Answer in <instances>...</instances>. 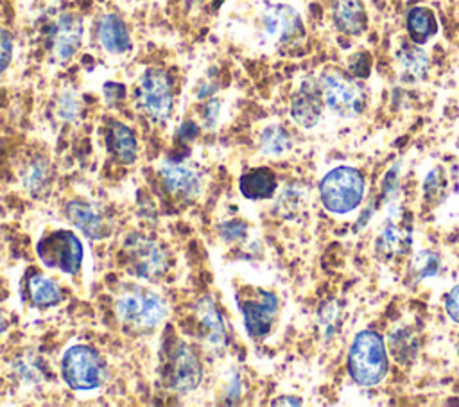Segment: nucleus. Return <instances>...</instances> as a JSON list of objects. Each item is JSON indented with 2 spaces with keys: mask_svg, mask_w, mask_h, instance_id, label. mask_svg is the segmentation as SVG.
Masks as SVG:
<instances>
[{
  "mask_svg": "<svg viewBox=\"0 0 459 407\" xmlns=\"http://www.w3.org/2000/svg\"><path fill=\"white\" fill-rule=\"evenodd\" d=\"M389 369L387 351L382 337L373 330L355 335L348 351V373L359 385L371 387L384 380Z\"/></svg>",
  "mask_w": 459,
  "mask_h": 407,
  "instance_id": "f257e3e1",
  "label": "nucleus"
},
{
  "mask_svg": "<svg viewBox=\"0 0 459 407\" xmlns=\"http://www.w3.org/2000/svg\"><path fill=\"white\" fill-rule=\"evenodd\" d=\"M163 348L161 375L167 389L176 394L195 391L203 380V364L195 350L178 337L167 341Z\"/></svg>",
  "mask_w": 459,
  "mask_h": 407,
  "instance_id": "f03ea898",
  "label": "nucleus"
},
{
  "mask_svg": "<svg viewBox=\"0 0 459 407\" xmlns=\"http://www.w3.org/2000/svg\"><path fill=\"white\" fill-rule=\"evenodd\" d=\"M120 255L126 269L147 281L160 280L170 265V256L165 246L151 235L134 231L126 237L120 247Z\"/></svg>",
  "mask_w": 459,
  "mask_h": 407,
  "instance_id": "7ed1b4c3",
  "label": "nucleus"
},
{
  "mask_svg": "<svg viewBox=\"0 0 459 407\" xmlns=\"http://www.w3.org/2000/svg\"><path fill=\"white\" fill-rule=\"evenodd\" d=\"M118 321L133 332H149L167 316L165 299L145 287H133L122 292L115 301Z\"/></svg>",
  "mask_w": 459,
  "mask_h": 407,
  "instance_id": "20e7f679",
  "label": "nucleus"
},
{
  "mask_svg": "<svg viewBox=\"0 0 459 407\" xmlns=\"http://www.w3.org/2000/svg\"><path fill=\"white\" fill-rule=\"evenodd\" d=\"M61 378L74 391L99 389L108 378L104 357L90 344H72L61 357Z\"/></svg>",
  "mask_w": 459,
  "mask_h": 407,
  "instance_id": "39448f33",
  "label": "nucleus"
},
{
  "mask_svg": "<svg viewBox=\"0 0 459 407\" xmlns=\"http://www.w3.org/2000/svg\"><path fill=\"white\" fill-rule=\"evenodd\" d=\"M134 95L142 113L149 120L163 124L169 120L174 108V79L169 70L149 66L138 77Z\"/></svg>",
  "mask_w": 459,
  "mask_h": 407,
  "instance_id": "423d86ee",
  "label": "nucleus"
},
{
  "mask_svg": "<svg viewBox=\"0 0 459 407\" xmlns=\"http://www.w3.org/2000/svg\"><path fill=\"white\" fill-rule=\"evenodd\" d=\"M364 195V178L353 167H335L319 183L323 206L332 213H348L355 210Z\"/></svg>",
  "mask_w": 459,
  "mask_h": 407,
  "instance_id": "0eeeda50",
  "label": "nucleus"
},
{
  "mask_svg": "<svg viewBox=\"0 0 459 407\" xmlns=\"http://www.w3.org/2000/svg\"><path fill=\"white\" fill-rule=\"evenodd\" d=\"M36 255L45 267L70 276L77 274L82 265V244L74 231L65 228L45 233L36 242Z\"/></svg>",
  "mask_w": 459,
  "mask_h": 407,
  "instance_id": "6e6552de",
  "label": "nucleus"
},
{
  "mask_svg": "<svg viewBox=\"0 0 459 407\" xmlns=\"http://www.w3.org/2000/svg\"><path fill=\"white\" fill-rule=\"evenodd\" d=\"M325 104L339 117H357L366 108V91L357 79L341 70H325L319 77Z\"/></svg>",
  "mask_w": 459,
  "mask_h": 407,
  "instance_id": "1a4fd4ad",
  "label": "nucleus"
},
{
  "mask_svg": "<svg viewBox=\"0 0 459 407\" xmlns=\"http://www.w3.org/2000/svg\"><path fill=\"white\" fill-rule=\"evenodd\" d=\"M246 332L253 339H264L273 330L278 314V298L271 290L246 289L237 298Z\"/></svg>",
  "mask_w": 459,
  "mask_h": 407,
  "instance_id": "9d476101",
  "label": "nucleus"
},
{
  "mask_svg": "<svg viewBox=\"0 0 459 407\" xmlns=\"http://www.w3.org/2000/svg\"><path fill=\"white\" fill-rule=\"evenodd\" d=\"M258 32L271 45H289L303 36V20L287 4H267L258 14Z\"/></svg>",
  "mask_w": 459,
  "mask_h": 407,
  "instance_id": "9b49d317",
  "label": "nucleus"
},
{
  "mask_svg": "<svg viewBox=\"0 0 459 407\" xmlns=\"http://www.w3.org/2000/svg\"><path fill=\"white\" fill-rule=\"evenodd\" d=\"M412 244V217L403 208H393L385 217L375 244V255L384 260H394L398 256L407 255Z\"/></svg>",
  "mask_w": 459,
  "mask_h": 407,
  "instance_id": "f8f14e48",
  "label": "nucleus"
},
{
  "mask_svg": "<svg viewBox=\"0 0 459 407\" xmlns=\"http://www.w3.org/2000/svg\"><path fill=\"white\" fill-rule=\"evenodd\" d=\"M194 323L197 339L212 351H221L228 346V325L224 314L210 296L197 299L194 307Z\"/></svg>",
  "mask_w": 459,
  "mask_h": 407,
  "instance_id": "ddd939ff",
  "label": "nucleus"
},
{
  "mask_svg": "<svg viewBox=\"0 0 459 407\" xmlns=\"http://www.w3.org/2000/svg\"><path fill=\"white\" fill-rule=\"evenodd\" d=\"M82 18L75 13H61L50 29V54L56 63H68L82 43Z\"/></svg>",
  "mask_w": 459,
  "mask_h": 407,
  "instance_id": "4468645a",
  "label": "nucleus"
},
{
  "mask_svg": "<svg viewBox=\"0 0 459 407\" xmlns=\"http://www.w3.org/2000/svg\"><path fill=\"white\" fill-rule=\"evenodd\" d=\"M65 215L70 224H74L90 240H102L111 235V221L108 213L91 201H68L65 206Z\"/></svg>",
  "mask_w": 459,
  "mask_h": 407,
  "instance_id": "2eb2a0df",
  "label": "nucleus"
},
{
  "mask_svg": "<svg viewBox=\"0 0 459 407\" xmlns=\"http://www.w3.org/2000/svg\"><path fill=\"white\" fill-rule=\"evenodd\" d=\"M323 106H325V99H323L319 79L307 77L301 81V84L294 91V95L290 99L289 111H290L292 120L298 126L310 129L319 122Z\"/></svg>",
  "mask_w": 459,
  "mask_h": 407,
  "instance_id": "dca6fc26",
  "label": "nucleus"
},
{
  "mask_svg": "<svg viewBox=\"0 0 459 407\" xmlns=\"http://www.w3.org/2000/svg\"><path fill=\"white\" fill-rule=\"evenodd\" d=\"M95 39L102 52L109 56H126L133 48L129 29L117 13H102L95 22Z\"/></svg>",
  "mask_w": 459,
  "mask_h": 407,
  "instance_id": "f3484780",
  "label": "nucleus"
},
{
  "mask_svg": "<svg viewBox=\"0 0 459 407\" xmlns=\"http://www.w3.org/2000/svg\"><path fill=\"white\" fill-rule=\"evenodd\" d=\"M158 174L167 192L174 197L192 199L197 197L201 192L203 179L199 170H195L194 167L178 161H167L158 169Z\"/></svg>",
  "mask_w": 459,
  "mask_h": 407,
  "instance_id": "a211bd4d",
  "label": "nucleus"
},
{
  "mask_svg": "<svg viewBox=\"0 0 459 407\" xmlns=\"http://www.w3.org/2000/svg\"><path fill=\"white\" fill-rule=\"evenodd\" d=\"M106 149L122 165H129L138 158L136 133L120 120H111L106 129Z\"/></svg>",
  "mask_w": 459,
  "mask_h": 407,
  "instance_id": "6ab92c4d",
  "label": "nucleus"
},
{
  "mask_svg": "<svg viewBox=\"0 0 459 407\" xmlns=\"http://www.w3.org/2000/svg\"><path fill=\"white\" fill-rule=\"evenodd\" d=\"M25 287V298L30 301L32 307L38 308H48L56 307L63 301V290L56 283V280L45 276L43 273L38 271H29L23 280Z\"/></svg>",
  "mask_w": 459,
  "mask_h": 407,
  "instance_id": "aec40b11",
  "label": "nucleus"
},
{
  "mask_svg": "<svg viewBox=\"0 0 459 407\" xmlns=\"http://www.w3.org/2000/svg\"><path fill=\"white\" fill-rule=\"evenodd\" d=\"M278 181L269 167H255L238 178V190L249 201H262L273 197Z\"/></svg>",
  "mask_w": 459,
  "mask_h": 407,
  "instance_id": "412c9836",
  "label": "nucleus"
},
{
  "mask_svg": "<svg viewBox=\"0 0 459 407\" xmlns=\"http://www.w3.org/2000/svg\"><path fill=\"white\" fill-rule=\"evenodd\" d=\"M332 18L342 34L359 36L366 30V9L360 0H333L332 2Z\"/></svg>",
  "mask_w": 459,
  "mask_h": 407,
  "instance_id": "4be33fe9",
  "label": "nucleus"
},
{
  "mask_svg": "<svg viewBox=\"0 0 459 407\" xmlns=\"http://www.w3.org/2000/svg\"><path fill=\"white\" fill-rule=\"evenodd\" d=\"M400 77L405 82H416L423 79L429 72V56L427 52L414 41L403 43L396 54Z\"/></svg>",
  "mask_w": 459,
  "mask_h": 407,
  "instance_id": "5701e85b",
  "label": "nucleus"
},
{
  "mask_svg": "<svg viewBox=\"0 0 459 407\" xmlns=\"http://www.w3.org/2000/svg\"><path fill=\"white\" fill-rule=\"evenodd\" d=\"M405 25H407V32L411 41L423 45L427 43L437 30V22L436 16L430 9L416 5L412 9H409L407 18H405Z\"/></svg>",
  "mask_w": 459,
  "mask_h": 407,
  "instance_id": "b1692460",
  "label": "nucleus"
},
{
  "mask_svg": "<svg viewBox=\"0 0 459 407\" xmlns=\"http://www.w3.org/2000/svg\"><path fill=\"white\" fill-rule=\"evenodd\" d=\"M22 183L32 195H41L52 181V167L45 158H32L23 165Z\"/></svg>",
  "mask_w": 459,
  "mask_h": 407,
  "instance_id": "393cba45",
  "label": "nucleus"
},
{
  "mask_svg": "<svg viewBox=\"0 0 459 407\" xmlns=\"http://www.w3.org/2000/svg\"><path fill=\"white\" fill-rule=\"evenodd\" d=\"M258 149L265 156H283L292 149L290 133L280 124L265 126L258 136Z\"/></svg>",
  "mask_w": 459,
  "mask_h": 407,
  "instance_id": "a878e982",
  "label": "nucleus"
},
{
  "mask_svg": "<svg viewBox=\"0 0 459 407\" xmlns=\"http://www.w3.org/2000/svg\"><path fill=\"white\" fill-rule=\"evenodd\" d=\"M441 269V258L437 253L434 251H429V249H423V251H418L416 255H412L409 265H407V283L414 285V283H420L421 280L425 278H430V276H436Z\"/></svg>",
  "mask_w": 459,
  "mask_h": 407,
  "instance_id": "bb28decb",
  "label": "nucleus"
},
{
  "mask_svg": "<svg viewBox=\"0 0 459 407\" xmlns=\"http://www.w3.org/2000/svg\"><path fill=\"white\" fill-rule=\"evenodd\" d=\"M389 350L400 364H409L418 353V339L411 328H398L389 335Z\"/></svg>",
  "mask_w": 459,
  "mask_h": 407,
  "instance_id": "cd10ccee",
  "label": "nucleus"
},
{
  "mask_svg": "<svg viewBox=\"0 0 459 407\" xmlns=\"http://www.w3.org/2000/svg\"><path fill=\"white\" fill-rule=\"evenodd\" d=\"M56 113L63 122H72L81 113V97L75 90H63L56 100Z\"/></svg>",
  "mask_w": 459,
  "mask_h": 407,
  "instance_id": "c85d7f7f",
  "label": "nucleus"
},
{
  "mask_svg": "<svg viewBox=\"0 0 459 407\" xmlns=\"http://www.w3.org/2000/svg\"><path fill=\"white\" fill-rule=\"evenodd\" d=\"M445 188H446V179H445L443 170H441V169H434V170L427 176L425 185H423L425 199H427V201H437V199H441Z\"/></svg>",
  "mask_w": 459,
  "mask_h": 407,
  "instance_id": "c756f323",
  "label": "nucleus"
},
{
  "mask_svg": "<svg viewBox=\"0 0 459 407\" xmlns=\"http://www.w3.org/2000/svg\"><path fill=\"white\" fill-rule=\"evenodd\" d=\"M246 233H247V224L240 219H230V221L222 222L221 228H219L221 238L228 244L242 240L246 237Z\"/></svg>",
  "mask_w": 459,
  "mask_h": 407,
  "instance_id": "7c9ffc66",
  "label": "nucleus"
},
{
  "mask_svg": "<svg viewBox=\"0 0 459 407\" xmlns=\"http://www.w3.org/2000/svg\"><path fill=\"white\" fill-rule=\"evenodd\" d=\"M13 52H14V41L11 32L0 25V77L5 74L13 61Z\"/></svg>",
  "mask_w": 459,
  "mask_h": 407,
  "instance_id": "2f4dec72",
  "label": "nucleus"
},
{
  "mask_svg": "<svg viewBox=\"0 0 459 407\" xmlns=\"http://www.w3.org/2000/svg\"><path fill=\"white\" fill-rule=\"evenodd\" d=\"M371 70V59L366 52H357L350 57L348 61V72L355 77V79H364L369 75Z\"/></svg>",
  "mask_w": 459,
  "mask_h": 407,
  "instance_id": "473e14b6",
  "label": "nucleus"
},
{
  "mask_svg": "<svg viewBox=\"0 0 459 407\" xmlns=\"http://www.w3.org/2000/svg\"><path fill=\"white\" fill-rule=\"evenodd\" d=\"M102 93H104V99L108 102V106H115L118 102L124 100L126 97V86L117 82V81H108L102 88Z\"/></svg>",
  "mask_w": 459,
  "mask_h": 407,
  "instance_id": "72a5a7b5",
  "label": "nucleus"
},
{
  "mask_svg": "<svg viewBox=\"0 0 459 407\" xmlns=\"http://www.w3.org/2000/svg\"><path fill=\"white\" fill-rule=\"evenodd\" d=\"M219 115H221V100L219 99H210L204 104V111H203V126L206 129H212L217 126L219 122Z\"/></svg>",
  "mask_w": 459,
  "mask_h": 407,
  "instance_id": "f704fd0d",
  "label": "nucleus"
},
{
  "mask_svg": "<svg viewBox=\"0 0 459 407\" xmlns=\"http://www.w3.org/2000/svg\"><path fill=\"white\" fill-rule=\"evenodd\" d=\"M445 308L450 319L459 323V285H455L445 298Z\"/></svg>",
  "mask_w": 459,
  "mask_h": 407,
  "instance_id": "c9c22d12",
  "label": "nucleus"
},
{
  "mask_svg": "<svg viewBox=\"0 0 459 407\" xmlns=\"http://www.w3.org/2000/svg\"><path fill=\"white\" fill-rule=\"evenodd\" d=\"M178 134H179V138H181V140L190 142V140H194V138L199 134V126H197L194 120L186 118V120H183V124L179 126Z\"/></svg>",
  "mask_w": 459,
  "mask_h": 407,
  "instance_id": "e433bc0d",
  "label": "nucleus"
},
{
  "mask_svg": "<svg viewBox=\"0 0 459 407\" xmlns=\"http://www.w3.org/2000/svg\"><path fill=\"white\" fill-rule=\"evenodd\" d=\"M301 398L298 396H278V400L273 402V405H301Z\"/></svg>",
  "mask_w": 459,
  "mask_h": 407,
  "instance_id": "4c0bfd02",
  "label": "nucleus"
},
{
  "mask_svg": "<svg viewBox=\"0 0 459 407\" xmlns=\"http://www.w3.org/2000/svg\"><path fill=\"white\" fill-rule=\"evenodd\" d=\"M5 330H7V319H5L4 312L0 310V337L5 333Z\"/></svg>",
  "mask_w": 459,
  "mask_h": 407,
  "instance_id": "58836bf2",
  "label": "nucleus"
},
{
  "mask_svg": "<svg viewBox=\"0 0 459 407\" xmlns=\"http://www.w3.org/2000/svg\"><path fill=\"white\" fill-rule=\"evenodd\" d=\"M457 174H459V165H457Z\"/></svg>",
  "mask_w": 459,
  "mask_h": 407,
  "instance_id": "ea45409f",
  "label": "nucleus"
}]
</instances>
